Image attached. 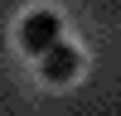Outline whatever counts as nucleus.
Segmentation results:
<instances>
[{
	"instance_id": "f257e3e1",
	"label": "nucleus",
	"mask_w": 121,
	"mask_h": 116,
	"mask_svg": "<svg viewBox=\"0 0 121 116\" xmlns=\"http://www.w3.org/2000/svg\"><path fill=\"white\" fill-rule=\"evenodd\" d=\"M58 39H63V19H58L53 10H34V15L19 19V48H24V53L44 58Z\"/></svg>"
},
{
	"instance_id": "f03ea898",
	"label": "nucleus",
	"mask_w": 121,
	"mask_h": 116,
	"mask_svg": "<svg viewBox=\"0 0 121 116\" xmlns=\"http://www.w3.org/2000/svg\"><path fill=\"white\" fill-rule=\"evenodd\" d=\"M78 63H82L78 48H68L63 39H58V44L39 58V73H44V82H73V77H78Z\"/></svg>"
}]
</instances>
